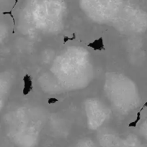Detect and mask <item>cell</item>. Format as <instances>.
I'll return each mask as SVG.
<instances>
[{"label": "cell", "instance_id": "cell-1", "mask_svg": "<svg viewBox=\"0 0 147 147\" xmlns=\"http://www.w3.org/2000/svg\"><path fill=\"white\" fill-rule=\"evenodd\" d=\"M23 81H24V88H23L22 93L24 96H27L33 89V80L30 75L26 74L23 77Z\"/></svg>", "mask_w": 147, "mask_h": 147}, {"label": "cell", "instance_id": "cell-2", "mask_svg": "<svg viewBox=\"0 0 147 147\" xmlns=\"http://www.w3.org/2000/svg\"><path fill=\"white\" fill-rule=\"evenodd\" d=\"M88 47H91L95 51H102L105 50V45H104V40L102 37H99V39L94 40L92 42H90L87 45Z\"/></svg>", "mask_w": 147, "mask_h": 147}, {"label": "cell", "instance_id": "cell-3", "mask_svg": "<svg viewBox=\"0 0 147 147\" xmlns=\"http://www.w3.org/2000/svg\"><path fill=\"white\" fill-rule=\"evenodd\" d=\"M17 1H16L15 2H14V6H13L12 8V9L10 10V11H4V12H2V14H4V15H6V14H9V15L11 16V17L12 18V20H13V25H14V26L15 25V20H14V16H13V14H12V10H13V9L14 8V7L16 6V4H17Z\"/></svg>", "mask_w": 147, "mask_h": 147}, {"label": "cell", "instance_id": "cell-4", "mask_svg": "<svg viewBox=\"0 0 147 147\" xmlns=\"http://www.w3.org/2000/svg\"><path fill=\"white\" fill-rule=\"evenodd\" d=\"M140 119H141V111H139L138 113H137L136 119H135L134 121L130 123L129 125H128V126H129V127H135V126H136L137 123H138V121L140 120Z\"/></svg>", "mask_w": 147, "mask_h": 147}, {"label": "cell", "instance_id": "cell-5", "mask_svg": "<svg viewBox=\"0 0 147 147\" xmlns=\"http://www.w3.org/2000/svg\"><path fill=\"white\" fill-rule=\"evenodd\" d=\"M76 39V34H75V33H74L73 34V37H67V36L66 35H63V44H66V42H67L69 40H74Z\"/></svg>", "mask_w": 147, "mask_h": 147}, {"label": "cell", "instance_id": "cell-6", "mask_svg": "<svg viewBox=\"0 0 147 147\" xmlns=\"http://www.w3.org/2000/svg\"><path fill=\"white\" fill-rule=\"evenodd\" d=\"M59 101V100H58L57 98H50L48 100V104H53V103H56V102Z\"/></svg>", "mask_w": 147, "mask_h": 147}]
</instances>
